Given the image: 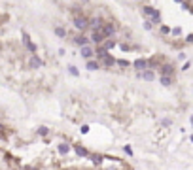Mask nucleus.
Masks as SVG:
<instances>
[{"instance_id":"9","label":"nucleus","mask_w":193,"mask_h":170,"mask_svg":"<svg viewBox=\"0 0 193 170\" xmlns=\"http://www.w3.org/2000/svg\"><path fill=\"white\" fill-rule=\"evenodd\" d=\"M72 149H74V151L78 153L80 157H89V155H91V153H89V149H85L82 144H74V148H72Z\"/></svg>"},{"instance_id":"10","label":"nucleus","mask_w":193,"mask_h":170,"mask_svg":"<svg viewBox=\"0 0 193 170\" xmlns=\"http://www.w3.org/2000/svg\"><path fill=\"white\" fill-rule=\"evenodd\" d=\"M42 64H44V60L40 59L38 55H32V57H30V60H29V66H30V68H40Z\"/></svg>"},{"instance_id":"21","label":"nucleus","mask_w":193,"mask_h":170,"mask_svg":"<svg viewBox=\"0 0 193 170\" xmlns=\"http://www.w3.org/2000/svg\"><path fill=\"white\" fill-rule=\"evenodd\" d=\"M25 47H27V49H29V51H30V53H32V55H36V46H34V44H32V42L29 44V46H25Z\"/></svg>"},{"instance_id":"31","label":"nucleus","mask_w":193,"mask_h":170,"mask_svg":"<svg viewBox=\"0 0 193 170\" xmlns=\"http://www.w3.org/2000/svg\"><path fill=\"white\" fill-rule=\"evenodd\" d=\"M189 138H191V142H193V136H189Z\"/></svg>"},{"instance_id":"5","label":"nucleus","mask_w":193,"mask_h":170,"mask_svg":"<svg viewBox=\"0 0 193 170\" xmlns=\"http://www.w3.org/2000/svg\"><path fill=\"white\" fill-rule=\"evenodd\" d=\"M132 68H135V70H138V72L148 70V60H146V59H136L135 63H132Z\"/></svg>"},{"instance_id":"4","label":"nucleus","mask_w":193,"mask_h":170,"mask_svg":"<svg viewBox=\"0 0 193 170\" xmlns=\"http://www.w3.org/2000/svg\"><path fill=\"white\" fill-rule=\"evenodd\" d=\"M72 44L74 46H80V47H83V46H89V38H87L85 34H76V36H72Z\"/></svg>"},{"instance_id":"24","label":"nucleus","mask_w":193,"mask_h":170,"mask_svg":"<svg viewBox=\"0 0 193 170\" xmlns=\"http://www.w3.org/2000/svg\"><path fill=\"white\" fill-rule=\"evenodd\" d=\"M161 32H163V34H168V32H170V27L163 25V27H161Z\"/></svg>"},{"instance_id":"30","label":"nucleus","mask_w":193,"mask_h":170,"mask_svg":"<svg viewBox=\"0 0 193 170\" xmlns=\"http://www.w3.org/2000/svg\"><path fill=\"white\" fill-rule=\"evenodd\" d=\"M191 125H193V115H191Z\"/></svg>"},{"instance_id":"22","label":"nucleus","mask_w":193,"mask_h":170,"mask_svg":"<svg viewBox=\"0 0 193 170\" xmlns=\"http://www.w3.org/2000/svg\"><path fill=\"white\" fill-rule=\"evenodd\" d=\"M47 132H49V131H47V127H40V129H38V134H40V136H46Z\"/></svg>"},{"instance_id":"15","label":"nucleus","mask_w":193,"mask_h":170,"mask_svg":"<svg viewBox=\"0 0 193 170\" xmlns=\"http://www.w3.org/2000/svg\"><path fill=\"white\" fill-rule=\"evenodd\" d=\"M102 47H104V49H106V51H110L112 47H116V42H114V40H104Z\"/></svg>"},{"instance_id":"3","label":"nucleus","mask_w":193,"mask_h":170,"mask_svg":"<svg viewBox=\"0 0 193 170\" xmlns=\"http://www.w3.org/2000/svg\"><path fill=\"white\" fill-rule=\"evenodd\" d=\"M142 11L148 15V17H151V25H154V23H161V13H159V10H155V8H151V6H144Z\"/></svg>"},{"instance_id":"1","label":"nucleus","mask_w":193,"mask_h":170,"mask_svg":"<svg viewBox=\"0 0 193 170\" xmlns=\"http://www.w3.org/2000/svg\"><path fill=\"white\" fill-rule=\"evenodd\" d=\"M72 23H74V27L78 28V32H85L87 28H89V17H85V15H80V17H72Z\"/></svg>"},{"instance_id":"20","label":"nucleus","mask_w":193,"mask_h":170,"mask_svg":"<svg viewBox=\"0 0 193 170\" xmlns=\"http://www.w3.org/2000/svg\"><path fill=\"white\" fill-rule=\"evenodd\" d=\"M21 36H23V44H25V46H29V44H30V36L27 34L25 30H23V34H21Z\"/></svg>"},{"instance_id":"6","label":"nucleus","mask_w":193,"mask_h":170,"mask_svg":"<svg viewBox=\"0 0 193 170\" xmlns=\"http://www.w3.org/2000/svg\"><path fill=\"white\" fill-rule=\"evenodd\" d=\"M80 53H82V57H83V59H87V60H91L95 57V51H93V47H91V46H83L82 49H80Z\"/></svg>"},{"instance_id":"12","label":"nucleus","mask_w":193,"mask_h":170,"mask_svg":"<svg viewBox=\"0 0 193 170\" xmlns=\"http://www.w3.org/2000/svg\"><path fill=\"white\" fill-rule=\"evenodd\" d=\"M85 68H87V70H99L100 64H99V60H96V59H91V60H87V63H85Z\"/></svg>"},{"instance_id":"18","label":"nucleus","mask_w":193,"mask_h":170,"mask_svg":"<svg viewBox=\"0 0 193 170\" xmlns=\"http://www.w3.org/2000/svg\"><path fill=\"white\" fill-rule=\"evenodd\" d=\"M116 64H118V66H121V68H127V66H129V60H123V59H116Z\"/></svg>"},{"instance_id":"27","label":"nucleus","mask_w":193,"mask_h":170,"mask_svg":"<svg viewBox=\"0 0 193 170\" xmlns=\"http://www.w3.org/2000/svg\"><path fill=\"white\" fill-rule=\"evenodd\" d=\"M151 27H154V25H151V21H146V23H144V28H146V30H151Z\"/></svg>"},{"instance_id":"26","label":"nucleus","mask_w":193,"mask_h":170,"mask_svg":"<svg viewBox=\"0 0 193 170\" xmlns=\"http://www.w3.org/2000/svg\"><path fill=\"white\" fill-rule=\"evenodd\" d=\"M89 132V125H82V134H87Z\"/></svg>"},{"instance_id":"29","label":"nucleus","mask_w":193,"mask_h":170,"mask_svg":"<svg viewBox=\"0 0 193 170\" xmlns=\"http://www.w3.org/2000/svg\"><path fill=\"white\" fill-rule=\"evenodd\" d=\"M25 170H38V168H34V166H25Z\"/></svg>"},{"instance_id":"19","label":"nucleus","mask_w":193,"mask_h":170,"mask_svg":"<svg viewBox=\"0 0 193 170\" xmlns=\"http://www.w3.org/2000/svg\"><path fill=\"white\" fill-rule=\"evenodd\" d=\"M68 72H70L72 76H80V70L74 66V64H70V66H68Z\"/></svg>"},{"instance_id":"14","label":"nucleus","mask_w":193,"mask_h":170,"mask_svg":"<svg viewBox=\"0 0 193 170\" xmlns=\"http://www.w3.org/2000/svg\"><path fill=\"white\" fill-rule=\"evenodd\" d=\"M161 85H163V87H170L172 85V78H167V76H161Z\"/></svg>"},{"instance_id":"25","label":"nucleus","mask_w":193,"mask_h":170,"mask_svg":"<svg viewBox=\"0 0 193 170\" xmlns=\"http://www.w3.org/2000/svg\"><path fill=\"white\" fill-rule=\"evenodd\" d=\"M123 151H125L127 155H132V148H131V145H125V148H123Z\"/></svg>"},{"instance_id":"13","label":"nucleus","mask_w":193,"mask_h":170,"mask_svg":"<svg viewBox=\"0 0 193 170\" xmlns=\"http://www.w3.org/2000/svg\"><path fill=\"white\" fill-rule=\"evenodd\" d=\"M57 149H59V153H61V155H66V153L70 151V145L64 144V142H61V144L57 145Z\"/></svg>"},{"instance_id":"2","label":"nucleus","mask_w":193,"mask_h":170,"mask_svg":"<svg viewBox=\"0 0 193 170\" xmlns=\"http://www.w3.org/2000/svg\"><path fill=\"white\" fill-rule=\"evenodd\" d=\"M99 32L102 34V38H104V40H112V36H114L116 32H118V28H116L114 23H104L102 28H100Z\"/></svg>"},{"instance_id":"7","label":"nucleus","mask_w":193,"mask_h":170,"mask_svg":"<svg viewBox=\"0 0 193 170\" xmlns=\"http://www.w3.org/2000/svg\"><path fill=\"white\" fill-rule=\"evenodd\" d=\"M172 74H174V66H172L170 63H165L163 66H161V76H167V78H172Z\"/></svg>"},{"instance_id":"16","label":"nucleus","mask_w":193,"mask_h":170,"mask_svg":"<svg viewBox=\"0 0 193 170\" xmlns=\"http://www.w3.org/2000/svg\"><path fill=\"white\" fill-rule=\"evenodd\" d=\"M87 159H91L95 164H100V163H102V157H100V155H89Z\"/></svg>"},{"instance_id":"11","label":"nucleus","mask_w":193,"mask_h":170,"mask_svg":"<svg viewBox=\"0 0 193 170\" xmlns=\"http://www.w3.org/2000/svg\"><path fill=\"white\" fill-rule=\"evenodd\" d=\"M138 78H142V79H146V81H151V79H155V74L151 70H144V72H138Z\"/></svg>"},{"instance_id":"28","label":"nucleus","mask_w":193,"mask_h":170,"mask_svg":"<svg viewBox=\"0 0 193 170\" xmlns=\"http://www.w3.org/2000/svg\"><path fill=\"white\" fill-rule=\"evenodd\" d=\"M186 42H187V44H193V34L187 36V38H186Z\"/></svg>"},{"instance_id":"23","label":"nucleus","mask_w":193,"mask_h":170,"mask_svg":"<svg viewBox=\"0 0 193 170\" xmlns=\"http://www.w3.org/2000/svg\"><path fill=\"white\" fill-rule=\"evenodd\" d=\"M172 34H174V36H180V34H182V28H180V27L172 28Z\"/></svg>"},{"instance_id":"17","label":"nucleus","mask_w":193,"mask_h":170,"mask_svg":"<svg viewBox=\"0 0 193 170\" xmlns=\"http://www.w3.org/2000/svg\"><path fill=\"white\" fill-rule=\"evenodd\" d=\"M55 34L61 36V38H64V36H66V30H64L63 27H55Z\"/></svg>"},{"instance_id":"8","label":"nucleus","mask_w":193,"mask_h":170,"mask_svg":"<svg viewBox=\"0 0 193 170\" xmlns=\"http://www.w3.org/2000/svg\"><path fill=\"white\" fill-rule=\"evenodd\" d=\"M89 42H93V44H104V38H102V34H100L99 30H93L89 34Z\"/></svg>"}]
</instances>
